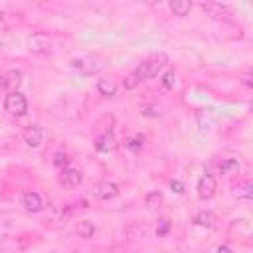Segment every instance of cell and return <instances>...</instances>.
<instances>
[{
	"label": "cell",
	"mask_w": 253,
	"mask_h": 253,
	"mask_svg": "<svg viewBox=\"0 0 253 253\" xmlns=\"http://www.w3.org/2000/svg\"><path fill=\"white\" fill-rule=\"evenodd\" d=\"M81 180H83V174H81L79 168H71L69 166V168H63L61 174H59V184L63 188H75V186L81 184Z\"/></svg>",
	"instance_id": "cell-7"
},
{
	"label": "cell",
	"mask_w": 253,
	"mask_h": 253,
	"mask_svg": "<svg viewBox=\"0 0 253 253\" xmlns=\"http://www.w3.org/2000/svg\"><path fill=\"white\" fill-rule=\"evenodd\" d=\"M4 111L12 117H24L28 113V101L22 93L14 91V93H8L6 99H4Z\"/></svg>",
	"instance_id": "cell-2"
},
{
	"label": "cell",
	"mask_w": 253,
	"mask_h": 253,
	"mask_svg": "<svg viewBox=\"0 0 253 253\" xmlns=\"http://www.w3.org/2000/svg\"><path fill=\"white\" fill-rule=\"evenodd\" d=\"M20 204L24 206V210H28V211H32V213L43 210V200H42V196H40L38 192H32V190L22 192V196H20Z\"/></svg>",
	"instance_id": "cell-6"
},
{
	"label": "cell",
	"mask_w": 253,
	"mask_h": 253,
	"mask_svg": "<svg viewBox=\"0 0 253 253\" xmlns=\"http://www.w3.org/2000/svg\"><path fill=\"white\" fill-rule=\"evenodd\" d=\"M0 49H2V42H0Z\"/></svg>",
	"instance_id": "cell-29"
},
{
	"label": "cell",
	"mask_w": 253,
	"mask_h": 253,
	"mask_svg": "<svg viewBox=\"0 0 253 253\" xmlns=\"http://www.w3.org/2000/svg\"><path fill=\"white\" fill-rule=\"evenodd\" d=\"M194 223L200 225V227H213V223H215V213L210 211V210H202V211L196 213Z\"/></svg>",
	"instance_id": "cell-13"
},
{
	"label": "cell",
	"mask_w": 253,
	"mask_h": 253,
	"mask_svg": "<svg viewBox=\"0 0 253 253\" xmlns=\"http://www.w3.org/2000/svg\"><path fill=\"white\" fill-rule=\"evenodd\" d=\"M174 83H176V73L170 69V71H166V73L162 75V85H164L166 89H172Z\"/></svg>",
	"instance_id": "cell-23"
},
{
	"label": "cell",
	"mask_w": 253,
	"mask_h": 253,
	"mask_svg": "<svg viewBox=\"0 0 253 253\" xmlns=\"http://www.w3.org/2000/svg\"><path fill=\"white\" fill-rule=\"evenodd\" d=\"M97 91H99L103 97H113V95H117V83H115V79H99V81H97Z\"/></svg>",
	"instance_id": "cell-14"
},
{
	"label": "cell",
	"mask_w": 253,
	"mask_h": 253,
	"mask_svg": "<svg viewBox=\"0 0 253 253\" xmlns=\"http://www.w3.org/2000/svg\"><path fill=\"white\" fill-rule=\"evenodd\" d=\"M162 200H164V194H162L160 190H154V192H148V194H146L144 204H146L148 210H156V208L162 204Z\"/></svg>",
	"instance_id": "cell-18"
},
{
	"label": "cell",
	"mask_w": 253,
	"mask_h": 253,
	"mask_svg": "<svg viewBox=\"0 0 253 253\" xmlns=\"http://www.w3.org/2000/svg\"><path fill=\"white\" fill-rule=\"evenodd\" d=\"M22 79H24V75H22L20 69H10V71L2 73V85L0 87L8 89V93H14L22 85Z\"/></svg>",
	"instance_id": "cell-9"
},
{
	"label": "cell",
	"mask_w": 253,
	"mask_h": 253,
	"mask_svg": "<svg viewBox=\"0 0 253 253\" xmlns=\"http://www.w3.org/2000/svg\"><path fill=\"white\" fill-rule=\"evenodd\" d=\"M95 150H99V152H111L113 148H115V134L111 132V130H107V132H103V134H99L97 138H95Z\"/></svg>",
	"instance_id": "cell-11"
},
{
	"label": "cell",
	"mask_w": 253,
	"mask_h": 253,
	"mask_svg": "<svg viewBox=\"0 0 253 253\" xmlns=\"http://www.w3.org/2000/svg\"><path fill=\"white\" fill-rule=\"evenodd\" d=\"M217 253H233V249L227 247V245H219V247H217Z\"/></svg>",
	"instance_id": "cell-27"
},
{
	"label": "cell",
	"mask_w": 253,
	"mask_h": 253,
	"mask_svg": "<svg viewBox=\"0 0 253 253\" xmlns=\"http://www.w3.org/2000/svg\"><path fill=\"white\" fill-rule=\"evenodd\" d=\"M123 85H125V89H136V87L140 85V81H138V77H136L134 71H132V73H128V75L125 77Z\"/></svg>",
	"instance_id": "cell-22"
},
{
	"label": "cell",
	"mask_w": 253,
	"mask_h": 253,
	"mask_svg": "<svg viewBox=\"0 0 253 253\" xmlns=\"http://www.w3.org/2000/svg\"><path fill=\"white\" fill-rule=\"evenodd\" d=\"M196 190H198V198H200V200H211V198L215 196V190H217L215 178H213L211 174H204V176H200Z\"/></svg>",
	"instance_id": "cell-4"
},
{
	"label": "cell",
	"mask_w": 253,
	"mask_h": 253,
	"mask_svg": "<svg viewBox=\"0 0 253 253\" xmlns=\"http://www.w3.org/2000/svg\"><path fill=\"white\" fill-rule=\"evenodd\" d=\"M6 28H8V26H6V20H4V16L0 14V32H6Z\"/></svg>",
	"instance_id": "cell-28"
},
{
	"label": "cell",
	"mask_w": 253,
	"mask_h": 253,
	"mask_svg": "<svg viewBox=\"0 0 253 253\" xmlns=\"http://www.w3.org/2000/svg\"><path fill=\"white\" fill-rule=\"evenodd\" d=\"M142 142H144L142 134L128 136V138H125V148H128L130 152H138V150H142Z\"/></svg>",
	"instance_id": "cell-20"
},
{
	"label": "cell",
	"mask_w": 253,
	"mask_h": 253,
	"mask_svg": "<svg viewBox=\"0 0 253 253\" xmlns=\"http://www.w3.org/2000/svg\"><path fill=\"white\" fill-rule=\"evenodd\" d=\"M233 196H235L237 200H245V202H249V200L253 198V184H251L249 180L237 184V186L233 188Z\"/></svg>",
	"instance_id": "cell-12"
},
{
	"label": "cell",
	"mask_w": 253,
	"mask_h": 253,
	"mask_svg": "<svg viewBox=\"0 0 253 253\" xmlns=\"http://www.w3.org/2000/svg\"><path fill=\"white\" fill-rule=\"evenodd\" d=\"M168 8L172 10L174 16H186L192 10V2L190 0H172L168 4Z\"/></svg>",
	"instance_id": "cell-15"
},
{
	"label": "cell",
	"mask_w": 253,
	"mask_h": 253,
	"mask_svg": "<svg viewBox=\"0 0 253 253\" xmlns=\"http://www.w3.org/2000/svg\"><path fill=\"white\" fill-rule=\"evenodd\" d=\"M67 164V156L65 154H61V152H57V154H53V166H57V168H61L63 170V166Z\"/></svg>",
	"instance_id": "cell-24"
},
{
	"label": "cell",
	"mask_w": 253,
	"mask_h": 253,
	"mask_svg": "<svg viewBox=\"0 0 253 253\" xmlns=\"http://www.w3.org/2000/svg\"><path fill=\"white\" fill-rule=\"evenodd\" d=\"M162 111H164V107H162V103H158V101H150V103H142V105H140V113H142L144 117H160Z\"/></svg>",
	"instance_id": "cell-16"
},
{
	"label": "cell",
	"mask_w": 253,
	"mask_h": 253,
	"mask_svg": "<svg viewBox=\"0 0 253 253\" xmlns=\"http://www.w3.org/2000/svg\"><path fill=\"white\" fill-rule=\"evenodd\" d=\"M43 140V130L40 125H30L26 130H24V142L30 146V148H38Z\"/></svg>",
	"instance_id": "cell-10"
},
{
	"label": "cell",
	"mask_w": 253,
	"mask_h": 253,
	"mask_svg": "<svg viewBox=\"0 0 253 253\" xmlns=\"http://www.w3.org/2000/svg\"><path fill=\"white\" fill-rule=\"evenodd\" d=\"M239 168H241V166H239V162H237L235 158H225V160H221L219 166H217L219 174H237Z\"/></svg>",
	"instance_id": "cell-17"
},
{
	"label": "cell",
	"mask_w": 253,
	"mask_h": 253,
	"mask_svg": "<svg viewBox=\"0 0 253 253\" xmlns=\"http://www.w3.org/2000/svg\"><path fill=\"white\" fill-rule=\"evenodd\" d=\"M170 217H160L158 219V225H156V235L158 237H166L168 235V231H170Z\"/></svg>",
	"instance_id": "cell-21"
},
{
	"label": "cell",
	"mask_w": 253,
	"mask_h": 253,
	"mask_svg": "<svg viewBox=\"0 0 253 253\" xmlns=\"http://www.w3.org/2000/svg\"><path fill=\"white\" fill-rule=\"evenodd\" d=\"M117 194H119V186L115 182H111V180H101V182H97L93 186V196L97 200H111Z\"/></svg>",
	"instance_id": "cell-5"
},
{
	"label": "cell",
	"mask_w": 253,
	"mask_h": 253,
	"mask_svg": "<svg viewBox=\"0 0 253 253\" xmlns=\"http://www.w3.org/2000/svg\"><path fill=\"white\" fill-rule=\"evenodd\" d=\"M170 188H172V192H176V194H184V184H182L180 180H172V182H170Z\"/></svg>",
	"instance_id": "cell-25"
},
{
	"label": "cell",
	"mask_w": 253,
	"mask_h": 253,
	"mask_svg": "<svg viewBox=\"0 0 253 253\" xmlns=\"http://www.w3.org/2000/svg\"><path fill=\"white\" fill-rule=\"evenodd\" d=\"M202 8H204L213 20H223V22L231 20V12H229V8L223 6V4H219V2H204Z\"/></svg>",
	"instance_id": "cell-8"
},
{
	"label": "cell",
	"mask_w": 253,
	"mask_h": 253,
	"mask_svg": "<svg viewBox=\"0 0 253 253\" xmlns=\"http://www.w3.org/2000/svg\"><path fill=\"white\" fill-rule=\"evenodd\" d=\"M243 83H245L247 87H251V85H253V83H251V71H247V73L243 75Z\"/></svg>",
	"instance_id": "cell-26"
},
{
	"label": "cell",
	"mask_w": 253,
	"mask_h": 253,
	"mask_svg": "<svg viewBox=\"0 0 253 253\" xmlns=\"http://www.w3.org/2000/svg\"><path fill=\"white\" fill-rule=\"evenodd\" d=\"M164 61H166V55H158L156 59L142 61V63H138V65H136L134 75L138 77V81H140V83H142V81H146V79H152V77H156V75H158V71L162 69Z\"/></svg>",
	"instance_id": "cell-1"
},
{
	"label": "cell",
	"mask_w": 253,
	"mask_h": 253,
	"mask_svg": "<svg viewBox=\"0 0 253 253\" xmlns=\"http://www.w3.org/2000/svg\"><path fill=\"white\" fill-rule=\"evenodd\" d=\"M26 45H28V49L32 53H45L49 49V45H51V40H49V36L45 32H34L32 36H28Z\"/></svg>",
	"instance_id": "cell-3"
},
{
	"label": "cell",
	"mask_w": 253,
	"mask_h": 253,
	"mask_svg": "<svg viewBox=\"0 0 253 253\" xmlns=\"http://www.w3.org/2000/svg\"><path fill=\"white\" fill-rule=\"evenodd\" d=\"M75 231L79 233V237L91 239V237H95V233H97V227H95L91 221H79V225L75 227Z\"/></svg>",
	"instance_id": "cell-19"
}]
</instances>
